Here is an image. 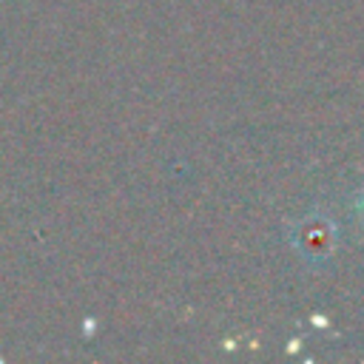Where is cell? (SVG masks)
<instances>
[{
	"label": "cell",
	"mask_w": 364,
	"mask_h": 364,
	"mask_svg": "<svg viewBox=\"0 0 364 364\" xmlns=\"http://www.w3.org/2000/svg\"><path fill=\"white\" fill-rule=\"evenodd\" d=\"M301 253L307 259H327L333 253V225L321 216H310L307 222L299 225V236H296Z\"/></svg>",
	"instance_id": "6da1fadb"
}]
</instances>
